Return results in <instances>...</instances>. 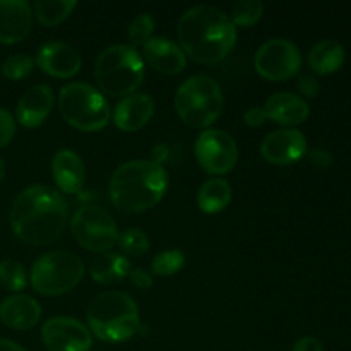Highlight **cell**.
<instances>
[{
    "label": "cell",
    "mask_w": 351,
    "mask_h": 351,
    "mask_svg": "<svg viewBox=\"0 0 351 351\" xmlns=\"http://www.w3.org/2000/svg\"><path fill=\"white\" fill-rule=\"evenodd\" d=\"M69 223V204L64 195L48 185L24 189L10 209V226L21 242L45 247L60 239Z\"/></svg>",
    "instance_id": "obj_1"
},
{
    "label": "cell",
    "mask_w": 351,
    "mask_h": 351,
    "mask_svg": "<svg viewBox=\"0 0 351 351\" xmlns=\"http://www.w3.org/2000/svg\"><path fill=\"white\" fill-rule=\"evenodd\" d=\"M177 36L185 57L202 65L225 60L237 43V27L215 5H195L178 19Z\"/></svg>",
    "instance_id": "obj_2"
},
{
    "label": "cell",
    "mask_w": 351,
    "mask_h": 351,
    "mask_svg": "<svg viewBox=\"0 0 351 351\" xmlns=\"http://www.w3.org/2000/svg\"><path fill=\"white\" fill-rule=\"evenodd\" d=\"M167 170L153 160H134L120 165L110 178V199L125 215L147 211L165 197Z\"/></svg>",
    "instance_id": "obj_3"
},
{
    "label": "cell",
    "mask_w": 351,
    "mask_h": 351,
    "mask_svg": "<svg viewBox=\"0 0 351 351\" xmlns=\"http://www.w3.org/2000/svg\"><path fill=\"white\" fill-rule=\"evenodd\" d=\"M86 319L91 335L103 343H123L141 329L139 308L123 291H105L93 298Z\"/></svg>",
    "instance_id": "obj_4"
},
{
    "label": "cell",
    "mask_w": 351,
    "mask_h": 351,
    "mask_svg": "<svg viewBox=\"0 0 351 351\" xmlns=\"http://www.w3.org/2000/svg\"><path fill=\"white\" fill-rule=\"evenodd\" d=\"M95 79L101 95L125 98L134 95L144 81V60L130 45H113L98 55Z\"/></svg>",
    "instance_id": "obj_5"
},
{
    "label": "cell",
    "mask_w": 351,
    "mask_h": 351,
    "mask_svg": "<svg viewBox=\"0 0 351 351\" xmlns=\"http://www.w3.org/2000/svg\"><path fill=\"white\" fill-rule=\"evenodd\" d=\"M223 91L209 75H192L177 89L175 110L185 125L208 129L223 112Z\"/></svg>",
    "instance_id": "obj_6"
},
{
    "label": "cell",
    "mask_w": 351,
    "mask_h": 351,
    "mask_svg": "<svg viewBox=\"0 0 351 351\" xmlns=\"http://www.w3.org/2000/svg\"><path fill=\"white\" fill-rule=\"evenodd\" d=\"M58 110L65 122L81 132H98L110 120L105 95L86 82H71L58 95Z\"/></svg>",
    "instance_id": "obj_7"
},
{
    "label": "cell",
    "mask_w": 351,
    "mask_h": 351,
    "mask_svg": "<svg viewBox=\"0 0 351 351\" xmlns=\"http://www.w3.org/2000/svg\"><path fill=\"white\" fill-rule=\"evenodd\" d=\"M84 263L69 250H51L34 261L31 287L43 297H58L74 290L84 276Z\"/></svg>",
    "instance_id": "obj_8"
},
{
    "label": "cell",
    "mask_w": 351,
    "mask_h": 351,
    "mask_svg": "<svg viewBox=\"0 0 351 351\" xmlns=\"http://www.w3.org/2000/svg\"><path fill=\"white\" fill-rule=\"evenodd\" d=\"M71 232L79 245L96 254H106L113 249L120 235L112 215L95 204H84L74 213Z\"/></svg>",
    "instance_id": "obj_9"
},
{
    "label": "cell",
    "mask_w": 351,
    "mask_h": 351,
    "mask_svg": "<svg viewBox=\"0 0 351 351\" xmlns=\"http://www.w3.org/2000/svg\"><path fill=\"white\" fill-rule=\"evenodd\" d=\"M254 67L267 81H287L300 72L302 53L293 41L274 38L261 45L256 51Z\"/></svg>",
    "instance_id": "obj_10"
},
{
    "label": "cell",
    "mask_w": 351,
    "mask_h": 351,
    "mask_svg": "<svg viewBox=\"0 0 351 351\" xmlns=\"http://www.w3.org/2000/svg\"><path fill=\"white\" fill-rule=\"evenodd\" d=\"M195 158L206 173L225 175L235 168L239 161V147L235 139L221 129H206L195 141Z\"/></svg>",
    "instance_id": "obj_11"
},
{
    "label": "cell",
    "mask_w": 351,
    "mask_h": 351,
    "mask_svg": "<svg viewBox=\"0 0 351 351\" xmlns=\"http://www.w3.org/2000/svg\"><path fill=\"white\" fill-rule=\"evenodd\" d=\"M41 339L48 351H89L93 346L89 328L72 317H51L45 322Z\"/></svg>",
    "instance_id": "obj_12"
},
{
    "label": "cell",
    "mask_w": 351,
    "mask_h": 351,
    "mask_svg": "<svg viewBox=\"0 0 351 351\" xmlns=\"http://www.w3.org/2000/svg\"><path fill=\"white\" fill-rule=\"evenodd\" d=\"M261 154L271 165L287 167L307 154V139L297 129H280L267 134L261 144Z\"/></svg>",
    "instance_id": "obj_13"
},
{
    "label": "cell",
    "mask_w": 351,
    "mask_h": 351,
    "mask_svg": "<svg viewBox=\"0 0 351 351\" xmlns=\"http://www.w3.org/2000/svg\"><path fill=\"white\" fill-rule=\"evenodd\" d=\"M36 65L51 77L69 79L81 71L82 60L79 51L71 45L64 41H50L38 50Z\"/></svg>",
    "instance_id": "obj_14"
},
{
    "label": "cell",
    "mask_w": 351,
    "mask_h": 351,
    "mask_svg": "<svg viewBox=\"0 0 351 351\" xmlns=\"http://www.w3.org/2000/svg\"><path fill=\"white\" fill-rule=\"evenodd\" d=\"M33 10L24 0H0V43L16 45L29 34Z\"/></svg>",
    "instance_id": "obj_15"
},
{
    "label": "cell",
    "mask_w": 351,
    "mask_h": 351,
    "mask_svg": "<svg viewBox=\"0 0 351 351\" xmlns=\"http://www.w3.org/2000/svg\"><path fill=\"white\" fill-rule=\"evenodd\" d=\"M154 115V101L146 93H134L117 103L113 122L123 132H136L147 125Z\"/></svg>",
    "instance_id": "obj_16"
},
{
    "label": "cell",
    "mask_w": 351,
    "mask_h": 351,
    "mask_svg": "<svg viewBox=\"0 0 351 351\" xmlns=\"http://www.w3.org/2000/svg\"><path fill=\"white\" fill-rule=\"evenodd\" d=\"M143 60L161 74H180L187 65V57L170 38H151L143 47Z\"/></svg>",
    "instance_id": "obj_17"
},
{
    "label": "cell",
    "mask_w": 351,
    "mask_h": 351,
    "mask_svg": "<svg viewBox=\"0 0 351 351\" xmlns=\"http://www.w3.org/2000/svg\"><path fill=\"white\" fill-rule=\"evenodd\" d=\"M53 106V89L38 84L27 89L17 103V122L26 129H36L48 119Z\"/></svg>",
    "instance_id": "obj_18"
},
{
    "label": "cell",
    "mask_w": 351,
    "mask_h": 351,
    "mask_svg": "<svg viewBox=\"0 0 351 351\" xmlns=\"http://www.w3.org/2000/svg\"><path fill=\"white\" fill-rule=\"evenodd\" d=\"M51 175L65 194H77L82 191L86 182V168L81 156L71 149H60L51 160Z\"/></svg>",
    "instance_id": "obj_19"
},
{
    "label": "cell",
    "mask_w": 351,
    "mask_h": 351,
    "mask_svg": "<svg viewBox=\"0 0 351 351\" xmlns=\"http://www.w3.org/2000/svg\"><path fill=\"white\" fill-rule=\"evenodd\" d=\"M41 319V307L27 295H12L0 304V321L16 331H27Z\"/></svg>",
    "instance_id": "obj_20"
},
{
    "label": "cell",
    "mask_w": 351,
    "mask_h": 351,
    "mask_svg": "<svg viewBox=\"0 0 351 351\" xmlns=\"http://www.w3.org/2000/svg\"><path fill=\"white\" fill-rule=\"evenodd\" d=\"M267 119L281 125H300L311 115L307 101L293 93H276L264 105Z\"/></svg>",
    "instance_id": "obj_21"
},
{
    "label": "cell",
    "mask_w": 351,
    "mask_h": 351,
    "mask_svg": "<svg viewBox=\"0 0 351 351\" xmlns=\"http://www.w3.org/2000/svg\"><path fill=\"white\" fill-rule=\"evenodd\" d=\"M345 48L335 40H322L311 48L307 55L308 67L319 75H329L338 72L345 64Z\"/></svg>",
    "instance_id": "obj_22"
},
{
    "label": "cell",
    "mask_w": 351,
    "mask_h": 351,
    "mask_svg": "<svg viewBox=\"0 0 351 351\" xmlns=\"http://www.w3.org/2000/svg\"><path fill=\"white\" fill-rule=\"evenodd\" d=\"M132 271L130 261L120 254H99L89 266V274L99 285H115L125 280Z\"/></svg>",
    "instance_id": "obj_23"
},
{
    "label": "cell",
    "mask_w": 351,
    "mask_h": 351,
    "mask_svg": "<svg viewBox=\"0 0 351 351\" xmlns=\"http://www.w3.org/2000/svg\"><path fill=\"white\" fill-rule=\"evenodd\" d=\"M232 201V185L225 178H209L197 192V206L206 215L223 211Z\"/></svg>",
    "instance_id": "obj_24"
},
{
    "label": "cell",
    "mask_w": 351,
    "mask_h": 351,
    "mask_svg": "<svg viewBox=\"0 0 351 351\" xmlns=\"http://www.w3.org/2000/svg\"><path fill=\"white\" fill-rule=\"evenodd\" d=\"M77 2L74 0H38L34 2V17L45 27H53L71 16Z\"/></svg>",
    "instance_id": "obj_25"
},
{
    "label": "cell",
    "mask_w": 351,
    "mask_h": 351,
    "mask_svg": "<svg viewBox=\"0 0 351 351\" xmlns=\"http://www.w3.org/2000/svg\"><path fill=\"white\" fill-rule=\"evenodd\" d=\"M27 285L26 269L12 259L0 261V287L7 291H21Z\"/></svg>",
    "instance_id": "obj_26"
},
{
    "label": "cell",
    "mask_w": 351,
    "mask_h": 351,
    "mask_svg": "<svg viewBox=\"0 0 351 351\" xmlns=\"http://www.w3.org/2000/svg\"><path fill=\"white\" fill-rule=\"evenodd\" d=\"M264 3L259 0H240L232 10L233 26L250 27L263 17Z\"/></svg>",
    "instance_id": "obj_27"
},
{
    "label": "cell",
    "mask_w": 351,
    "mask_h": 351,
    "mask_svg": "<svg viewBox=\"0 0 351 351\" xmlns=\"http://www.w3.org/2000/svg\"><path fill=\"white\" fill-rule=\"evenodd\" d=\"M117 245L120 247L123 254L134 257H141L149 250V239L146 233L139 228H127L119 235Z\"/></svg>",
    "instance_id": "obj_28"
},
{
    "label": "cell",
    "mask_w": 351,
    "mask_h": 351,
    "mask_svg": "<svg viewBox=\"0 0 351 351\" xmlns=\"http://www.w3.org/2000/svg\"><path fill=\"white\" fill-rule=\"evenodd\" d=\"M185 256L180 250H165V252L158 254L151 263V271L158 276H173L175 273L184 267Z\"/></svg>",
    "instance_id": "obj_29"
},
{
    "label": "cell",
    "mask_w": 351,
    "mask_h": 351,
    "mask_svg": "<svg viewBox=\"0 0 351 351\" xmlns=\"http://www.w3.org/2000/svg\"><path fill=\"white\" fill-rule=\"evenodd\" d=\"M34 67V60L26 53H16L10 55L3 60L2 64V75L9 81H21V79L27 77Z\"/></svg>",
    "instance_id": "obj_30"
},
{
    "label": "cell",
    "mask_w": 351,
    "mask_h": 351,
    "mask_svg": "<svg viewBox=\"0 0 351 351\" xmlns=\"http://www.w3.org/2000/svg\"><path fill=\"white\" fill-rule=\"evenodd\" d=\"M154 19L149 14H139L129 26L130 47H144L153 38Z\"/></svg>",
    "instance_id": "obj_31"
},
{
    "label": "cell",
    "mask_w": 351,
    "mask_h": 351,
    "mask_svg": "<svg viewBox=\"0 0 351 351\" xmlns=\"http://www.w3.org/2000/svg\"><path fill=\"white\" fill-rule=\"evenodd\" d=\"M16 136L14 117L5 108H0V147L7 146Z\"/></svg>",
    "instance_id": "obj_32"
},
{
    "label": "cell",
    "mask_w": 351,
    "mask_h": 351,
    "mask_svg": "<svg viewBox=\"0 0 351 351\" xmlns=\"http://www.w3.org/2000/svg\"><path fill=\"white\" fill-rule=\"evenodd\" d=\"M297 88L298 91L304 96H307V98H315V96L319 95V91H321V84H319L317 79H315L314 75L307 74H302L300 77H298Z\"/></svg>",
    "instance_id": "obj_33"
},
{
    "label": "cell",
    "mask_w": 351,
    "mask_h": 351,
    "mask_svg": "<svg viewBox=\"0 0 351 351\" xmlns=\"http://www.w3.org/2000/svg\"><path fill=\"white\" fill-rule=\"evenodd\" d=\"M129 278L134 287H137L139 290H149L153 287V276L146 269H141V267L130 271Z\"/></svg>",
    "instance_id": "obj_34"
},
{
    "label": "cell",
    "mask_w": 351,
    "mask_h": 351,
    "mask_svg": "<svg viewBox=\"0 0 351 351\" xmlns=\"http://www.w3.org/2000/svg\"><path fill=\"white\" fill-rule=\"evenodd\" d=\"M243 120H245V123L249 127H259L263 125L264 122L267 120L266 113H264V108H259V106H252V108H249L245 112V115H243Z\"/></svg>",
    "instance_id": "obj_35"
},
{
    "label": "cell",
    "mask_w": 351,
    "mask_h": 351,
    "mask_svg": "<svg viewBox=\"0 0 351 351\" xmlns=\"http://www.w3.org/2000/svg\"><path fill=\"white\" fill-rule=\"evenodd\" d=\"M308 160H311L312 165L319 168H328L329 165L332 163V156L329 151L326 149H314L308 153Z\"/></svg>",
    "instance_id": "obj_36"
},
{
    "label": "cell",
    "mask_w": 351,
    "mask_h": 351,
    "mask_svg": "<svg viewBox=\"0 0 351 351\" xmlns=\"http://www.w3.org/2000/svg\"><path fill=\"white\" fill-rule=\"evenodd\" d=\"M291 351H324L322 350V343L317 338H312V336H305V338L298 339L295 343L293 350Z\"/></svg>",
    "instance_id": "obj_37"
},
{
    "label": "cell",
    "mask_w": 351,
    "mask_h": 351,
    "mask_svg": "<svg viewBox=\"0 0 351 351\" xmlns=\"http://www.w3.org/2000/svg\"><path fill=\"white\" fill-rule=\"evenodd\" d=\"M0 351H27L10 339H0Z\"/></svg>",
    "instance_id": "obj_38"
},
{
    "label": "cell",
    "mask_w": 351,
    "mask_h": 351,
    "mask_svg": "<svg viewBox=\"0 0 351 351\" xmlns=\"http://www.w3.org/2000/svg\"><path fill=\"white\" fill-rule=\"evenodd\" d=\"M3 177H5V163H3V160L0 158V182L3 180Z\"/></svg>",
    "instance_id": "obj_39"
}]
</instances>
